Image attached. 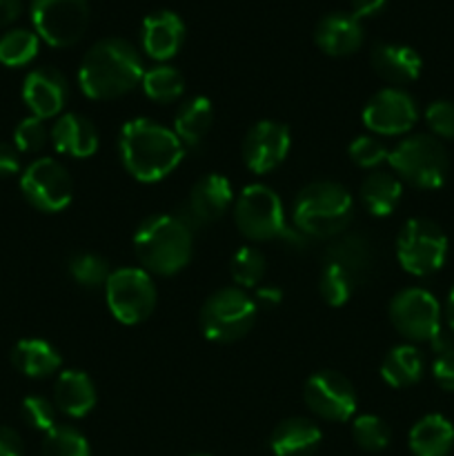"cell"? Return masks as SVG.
I'll return each mask as SVG.
<instances>
[{
    "instance_id": "27",
    "label": "cell",
    "mask_w": 454,
    "mask_h": 456,
    "mask_svg": "<svg viewBox=\"0 0 454 456\" xmlns=\"http://www.w3.org/2000/svg\"><path fill=\"white\" fill-rule=\"evenodd\" d=\"M426 361L418 347L396 346L385 354L381 363V379L392 387H409L421 381Z\"/></svg>"
},
{
    "instance_id": "25",
    "label": "cell",
    "mask_w": 454,
    "mask_h": 456,
    "mask_svg": "<svg viewBox=\"0 0 454 456\" xmlns=\"http://www.w3.org/2000/svg\"><path fill=\"white\" fill-rule=\"evenodd\" d=\"M454 448V426L443 414H426L409 430L414 456H448Z\"/></svg>"
},
{
    "instance_id": "21",
    "label": "cell",
    "mask_w": 454,
    "mask_h": 456,
    "mask_svg": "<svg viewBox=\"0 0 454 456\" xmlns=\"http://www.w3.org/2000/svg\"><path fill=\"white\" fill-rule=\"evenodd\" d=\"M49 138L61 154L74 156V159H89L98 150L96 125L87 116L76 114V111L58 116Z\"/></svg>"
},
{
    "instance_id": "20",
    "label": "cell",
    "mask_w": 454,
    "mask_h": 456,
    "mask_svg": "<svg viewBox=\"0 0 454 456\" xmlns=\"http://www.w3.org/2000/svg\"><path fill=\"white\" fill-rule=\"evenodd\" d=\"M325 263L345 272L352 283L359 285L372 276L377 254L363 234H343L325 249Z\"/></svg>"
},
{
    "instance_id": "11",
    "label": "cell",
    "mask_w": 454,
    "mask_h": 456,
    "mask_svg": "<svg viewBox=\"0 0 454 456\" xmlns=\"http://www.w3.org/2000/svg\"><path fill=\"white\" fill-rule=\"evenodd\" d=\"M390 321L409 341H434L441 334V307L434 294L421 288H405L392 298Z\"/></svg>"
},
{
    "instance_id": "47",
    "label": "cell",
    "mask_w": 454,
    "mask_h": 456,
    "mask_svg": "<svg viewBox=\"0 0 454 456\" xmlns=\"http://www.w3.org/2000/svg\"><path fill=\"white\" fill-rule=\"evenodd\" d=\"M445 314H448V323H450V328H452V332H454V288H452V292H450V297H448Z\"/></svg>"
},
{
    "instance_id": "6",
    "label": "cell",
    "mask_w": 454,
    "mask_h": 456,
    "mask_svg": "<svg viewBox=\"0 0 454 456\" xmlns=\"http://www.w3.org/2000/svg\"><path fill=\"white\" fill-rule=\"evenodd\" d=\"M258 305L240 288L216 289L200 307V330L214 343H234L256 323Z\"/></svg>"
},
{
    "instance_id": "16",
    "label": "cell",
    "mask_w": 454,
    "mask_h": 456,
    "mask_svg": "<svg viewBox=\"0 0 454 456\" xmlns=\"http://www.w3.org/2000/svg\"><path fill=\"white\" fill-rule=\"evenodd\" d=\"M289 147H292V136L288 125L276 120H258L245 134L243 160L249 172L267 174L288 159Z\"/></svg>"
},
{
    "instance_id": "12",
    "label": "cell",
    "mask_w": 454,
    "mask_h": 456,
    "mask_svg": "<svg viewBox=\"0 0 454 456\" xmlns=\"http://www.w3.org/2000/svg\"><path fill=\"white\" fill-rule=\"evenodd\" d=\"M20 190L40 212H62L71 203L74 183L69 172L56 159H38L22 172Z\"/></svg>"
},
{
    "instance_id": "34",
    "label": "cell",
    "mask_w": 454,
    "mask_h": 456,
    "mask_svg": "<svg viewBox=\"0 0 454 456\" xmlns=\"http://www.w3.org/2000/svg\"><path fill=\"white\" fill-rule=\"evenodd\" d=\"M352 436L359 448L368 452H381L390 444V428L377 414H361L352 423Z\"/></svg>"
},
{
    "instance_id": "36",
    "label": "cell",
    "mask_w": 454,
    "mask_h": 456,
    "mask_svg": "<svg viewBox=\"0 0 454 456\" xmlns=\"http://www.w3.org/2000/svg\"><path fill=\"white\" fill-rule=\"evenodd\" d=\"M319 292L329 307H341L350 301L352 292H354V283H352L350 276L343 270H338L336 265L323 263Z\"/></svg>"
},
{
    "instance_id": "4",
    "label": "cell",
    "mask_w": 454,
    "mask_h": 456,
    "mask_svg": "<svg viewBox=\"0 0 454 456\" xmlns=\"http://www.w3.org/2000/svg\"><path fill=\"white\" fill-rule=\"evenodd\" d=\"M354 214L352 194L334 181H316L294 200V225L307 239H334L345 232Z\"/></svg>"
},
{
    "instance_id": "9",
    "label": "cell",
    "mask_w": 454,
    "mask_h": 456,
    "mask_svg": "<svg viewBox=\"0 0 454 456\" xmlns=\"http://www.w3.org/2000/svg\"><path fill=\"white\" fill-rule=\"evenodd\" d=\"M105 297L107 307L118 323L138 325L154 312L156 285L150 272L141 267H120L107 279Z\"/></svg>"
},
{
    "instance_id": "39",
    "label": "cell",
    "mask_w": 454,
    "mask_h": 456,
    "mask_svg": "<svg viewBox=\"0 0 454 456\" xmlns=\"http://www.w3.org/2000/svg\"><path fill=\"white\" fill-rule=\"evenodd\" d=\"M432 347L436 350L434 365H432V374H434V381L439 383L443 390L454 392V346L443 338V334L432 341Z\"/></svg>"
},
{
    "instance_id": "24",
    "label": "cell",
    "mask_w": 454,
    "mask_h": 456,
    "mask_svg": "<svg viewBox=\"0 0 454 456\" xmlns=\"http://www.w3.org/2000/svg\"><path fill=\"white\" fill-rule=\"evenodd\" d=\"M323 432L314 421L292 417L280 421L270 436V448L274 456H312L319 450Z\"/></svg>"
},
{
    "instance_id": "2",
    "label": "cell",
    "mask_w": 454,
    "mask_h": 456,
    "mask_svg": "<svg viewBox=\"0 0 454 456\" xmlns=\"http://www.w3.org/2000/svg\"><path fill=\"white\" fill-rule=\"evenodd\" d=\"M145 67L138 49L125 38L98 40L85 53L78 85L93 101H114L132 92L142 80Z\"/></svg>"
},
{
    "instance_id": "29",
    "label": "cell",
    "mask_w": 454,
    "mask_h": 456,
    "mask_svg": "<svg viewBox=\"0 0 454 456\" xmlns=\"http://www.w3.org/2000/svg\"><path fill=\"white\" fill-rule=\"evenodd\" d=\"M403 185L390 172H374L361 185V200L372 216H390L401 203Z\"/></svg>"
},
{
    "instance_id": "15",
    "label": "cell",
    "mask_w": 454,
    "mask_h": 456,
    "mask_svg": "<svg viewBox=\"0 0 454 456\" xmlns=\"http://www.w3.org/2000/svg\"><path fill=\"white\" fill-rule=\"evenodd\" d=\"M234 200L231 183L223 174H205L187 194L176 216L190 227L191 232L216 223Z\"/></svg>"
},
{
    "instance_id": "3",
    "label": "cell",
    "mask_w": 454,
    "mask_h": 456,
    "mask_svg": "<svg viewBox=\"0 0 454 456\" xmlns=\"http://www.w3.org/2000/svg\"><path fill=\"white\" fill-rule=\"evenodd\" d=\"M134 249L142 270L158 276H174L190 263L194 236L174 214H156L138 225Z\"/></svg>"
},
{
    "instance_id": "46",
    "label": "cell",
    "mask_w": 454,
    "mask_h": 456,
    "mask_svg": "<svg viewBox=\"0 0 454 456\" xmlns=\"http://www.w3.org/2000/svg\"><path fill=\"white\" fill-rule=\"evenodd\" d=\"M256 301H258L256 305L274 307V305H279L280 301H283V292H280L279 288H274V285H265V288H258Z\"/></svg>"
},
{
    "instance_id": "40",
    "label": "cell",
    "mask_w": 454,
    "mask_h": 456,
    "mask_svg": "<svg viewBox=\"0 0 454 456\" xmlns=\"http://www.w3.org/2000/svg\"><path fill=\"white\" fill-rule=\"evenodd\" d=\"M22 417L31 428L40 432H49L56 428V405L45 396H27L22 401Z\"/></svg>"
},
{
    "instance_id": "22",
    "label": "cell",
    "mask_w": 454,
    "mask_h": 456,
    "mask_svg": "<svg viewBox=\"0 0 454 456\" xmlns=\"http://www.w3.org/2000/svg\"><path fill=\"white\" fill-rule=\"evenodd\" d=\"M372 61L374 71L381 76L383 80L392 85H408L421 76L423 61L418 56L417 49L408 47V45L396 43H378L372 47Z\"/></svg>"
},
{
    "instance_id": "10",
    "label": "cell",
    "mask_w": 454,
    "mask_h": 456,
    "mask_svg": "<svg viewBox=\"0 0 454 456\" xmlns=\"http://www.w3.org/2000/svg\"><path fill=\"white\" fill-rule=\"evenodd\" d=\"M31 22L52 47H71L83 38L89 22L87 0H31Z\"/></svg>"
},
{
    "instance_id": "30",
    "label": "cell",
    "mask_w": 454,
    "mask_h": 456,
    "mask_svg": "<svg viewBox=\"0 0 454 456\" xmlns=\"http://www.w3.org/2000/svg\"><path fill=\"white\" fill-rule=\"evenodd\" d=\"M141 83L147 98H151L154 102H163V105L178 101L185 92V78L176 67L169 65H156L147 69Z\"/></svg>"
},
{
    "instance_id": "17",
    "label": "cell",
    "mask_w": 454,
    "mask_h": 456,
    "mask_svg": "<svg viewBox=\"0 0 454 456\" xmlns=\"http://www.w3.org/2000/svg\"><path fill=\"white\" fill-rule=\"evenodd\" d=\"M22 98L36 118H53L61 114L69 98L67 78L53 67H38L29 71L22 83Z\"/></svg>"
},
{
    "instance_id": "43",
    "label": "cell",
    "mask_w": 454,
    "mask_h": 456,
    "mask_svg": "<svg viewBox=\"0 0 454 456\" xmlns=\"http://www.w3.org/2000/svg\"><path fill=\"white\" fill-rule=\"evenodd\" d=\"M20 169V159H18V150L9 142H0V178L13 176Z\"/></svg>"
},
{
    "instance_id": "18",
    "label": "cell",
    "mask_w": 454,
    "mask_h": 456,
    "mask_svg": "<svg viewBox=\"0 0 454 456\" xmlns=\"http://www.w3.org/2000/svg\"><path fill=\"white\" fill-rule=\"evenodd\" d=\"M141 40L147 56L154 61H169L181 52L182 43H185V22L169 9L151 12L142 20Z\"/></svg>"
},
{
    "instance_id": "28",
    "label": "cell",
    "mask_w": 454,
    "mask_h": 456,
    "mask_svg": "<svg viewBox=\"0 0 454 456\" xmlns=\"http://www.w3.org/2000/svg\"><path fill=\"white\" fill-rule=\"evenodd\" d=\"M214 123L212 101L205 96H194L182 102L174 118V132L182 145H199Z\"/></svg>"
},
{
    "instance_id": "19",
    "label": "cell",
    "mask_w": 454,
    "mask_h": 456,
    "mask_svg": "<svg viewBox=\"0 0 454 456\" xmlns=\"http://www.w3.org/2000/svg\"><path fill=\"white\" fill-rule=\"evenodd\" d=\"M365 31L359 18L347 12H332L316 25L314 40L328 56H350L363 45Z\"/></svg>"
},
{
    "instance_id": "31",
    "label": "cell",
    "mask_w": 454,
    "mask_h": 456,
    "mask_svg": "<svg viewBox=\"0 0 454 456\" xmlns=\"http://www.w3.org/2000/svg\"><path fill=\"white\" fill-rule=\"evenodd\" d=\"M38 34L29 29H12L0 38V62L7 67H22L38 53Z\"/></svg>"
},
{
    "instance_id": "45",
    "label": "cell",
    "mask_w": 454,
    "mask_h": 456,
    "mask_svg": "<svg viewBox=\"0 0 454 456\" xmlns=\"http://www.w3.org/2000/svg\"><path fill=\"white\" fill-rule=\"evenodd\" d=\"M22 12L20 0H0V27L12 25Z\"/></svg>"
},
{
    "instance_id": "48",
    "label": "cell",
    "mask_w": 454,
    "mask_h": 456,
    "mask_svg": "<svg viewBox=\"0 0 454 456\" xmlns=\"http://www.w3.org/2000/svg\"><path fill=\"white\" fill-rule=\"evenodd\" d=\"M194 456H209V454H194Z\"/></svg>"
},
{
    "instance_id": "35",
    "label": "cell",
    "mask_w": 454,
    "mask_h": 456,
    "mask_svg": "<svg viewBox=\"0 0 454 456\" xmlns=\"http://www.w3.org/2000/svg\"><path fill=\"white\" fill-rule=\"evenodd\" d=\"M69 272L74 276V281L83 288H101V285H107V279H109L111 270L109 263L105 261L98 254H76L69 261Z\"/></svg>"
},
{
    "instance_id": "44",
    "label": "cell",
    "mask_w": 454,
    "mask_h": 456,
    "mask_svg": "<svg viewBox=\"0 0 454 456\" xmlns=\"http://www.w3.org/2000/svg\"><path fill=\"white\" fill-rule=\"evenodd\" d=\"M387 4V0H350V7L352 13L356 18H369V16H377L378 12H383V7Z\"/></svg>"
},
{
    "instance_id": "8",
    "label": "cell",
    "mask_w": 454,
    "mask_h": 456,
    "mask_svg": "<svg viewBox=\"0 0 454 456\" xmlns=\"http://www.w3.org/2000/svg\"><path fill=\"white\" fill-rule=\"evenodd\" d=\"M234 221L240 234L256 243L283 239L288 232L285 209L279 194L261 183L247 185L240 191L234 205Z\"/></svg>"
},
{
    "instance_id": "13",
    "label": "cell",
    "mask_w": 454,
    "mask_h": 456,
    "mask_svg": "<svg viewBox=\"0 0 454 456\" xmlns=\"http://www.w3.org/2000/svg\"><path fill=\"white\" fill-rule=\"evenodd\" d=\"M305 405L323 421H350L356 412V392L343 374L320 370L312 374L303 390Z\"/></svg>"
},
{
    "instance_id": "26",
    "label": "cell",
    "mask_w": 454,
    "mask_h": 456,
    "mask_svg": "<svg viewBox=\"0 0 454 456\" xmlns=\"http://www.w3.org/2000/svg\"><path fill=\"white\" fill-rule=\"evenodd\" d=\"M12 363L18 372L29 379H45L58 372L62 365L61 354L53 346L40 338H25L12 350Z\"/></svg>"
},
{
    "instance_id": "7",
    "label": "cell",
    "mask_w": 454,
    "mask_h": 456,
    "mask_svg": "<svg viewBox=\"0 0 454 456\" xmlns=\"http://www.w3.org/2000/svg\"><path fill=\"white\" fill-rule=\"evenodd\" d=\"M396 258L408 274H434L448 258V236L430 218H409L396 236Z\"/></svg>"
},
{
    "instance_id": "23",
    "label": "cell",
    "mask_w": 454,
    "mask_h": 456,
    "mask_svg": "<svg viewBox=\"0 0 454 456\" xmlns=\"http://www.w3.org/2000/svg\"><path fill=\"white\" fill-rule=\"evenodd\" d=\"M96 386L92 377L80 370H65L53 386V405L71 419H83L96 405Z\"/></svg>"
},
{
    "instance_id": "1",
    "label": "cell",
    "mask_w": 454,
    "mask_h": 456,
    "mask_svg": "<svg viewBox=\"0 0 454 456\" xmlns=\"http://www.w3.org/2000/svg\"><path fill=\"white\" fill-rule=\"evenodd\" d=\"M120 160L141 183H158L181 165L185 145L176 132L151 118L125 123L118 136Z\"/></svg>"
},
{
    "instance_id": "37",
    "label": "cell",
    "mask_w": 454,
    "mask_h": 456,
    "mask_svg": "<svg viewBox=\"0 0 454 456\" xmlns=\"http://www.w3.org/2000/svg\"><path fill=\"white\" fill-rule=\"evenodd\" d=\"M347 151H350L352 163L363 169H374L378 165L387 163V159H390V150L374 136H359L356 141H352Z\"/></svg>"
},
{
    "instance_id": "5",
    "label": "cell",
    "mask_w": 454,
    "mask_h": 456,
    "mask_svg": "<svg viewBox=\"0 0 454 456\" xmlns=\"http://www.w3.org/2000/svg\"><path fill=\"white\" fill-rule=\"evenodd\" d=\"M390 167L417 190H439L448 176V151L430 134H414L390 150Z\"/></svg>"
},
{
    "instance_id": "38",
    "label": "cell",
    "mask_w": 454,
    "mask_h": 456,
    "mask_svg": "<svg viewBox=\"0 0 454 456\" xmlns=\"http://www.w3.org/2000/svg\"><path fill=\"white\" fill-rule=\"evenodd\" d=\"M47 138H49V129L47 125H45V120L36 118V116H27L25 120H20L16 132H13V147H16L18 151L31 154V151L43 150Z\"/></svg>"
},
{
    "instance_id": "33",
    "label": "cell",
    "mask_w": 454,
    "mask_h": 456,
    "mask_svg": "<svg viewBox=\"0 0 454 456\" xmlns=\"http://www.w3.org/2000/svg\"><path fill=\"white\" fill-rule=\"evenodd\" d=\"M230 274L234 283L243 288H256L265 276V256L256 248H240L230 261Z\"/></svg>"
},
{
    "instance_id": "41",
    "label": "cell",
    "mask_w": 454,
    "mask_h": 456,
    "mask_svg": "<svg viewBox=\"0 0 454 456\" xmlns=\"http://www.w3.org/2000/svg\"><path fill=\"white\" fill-rule=\"evenodd\" d=\"M426 123L434 138H454V102L434 101L426 110Z\"/></svg>"
},
{
    "instance_id": "32",
    "label": "cell",
    "mask_w": 454,
    "mask_h": 456,
    "mask_svg": "<svg viewBox=\"0 0 454 456\" xmlns=\"http://www.w3.org/2000/svg\"><path fill=\"white\" fill-rule=\"evenodd\" d=\"M43 456H92L89 441L71 426H56L45 432Z\"/></svg>"
},
{
    "instance_id": "14",
    "label": "cell",
    "mask_w": 454,
    "mask_h": 456,
    "mask_svg": "<svg viewBox=\"0 0 454 456\" xmlns=\"http://www.w3.org/2000/svg\"><path fill=\"white\" fill-rule=\"evenodd\" d=\"M417 101L405 89L385 87L363 110V125L378 136H401L417 125Z\"/></svg>"
},
{
    "instance_id": "42",
    "label": "cell",
    "mask_w": 454,
    "mask_h": 456,
    "mask_svg": "<svg viewBox=\"0 0 454 456\" xmlns=\"http://www.w3.org/2000/svg\"><path fill=\"white\" fill-rule=\"evenodd\" d=\"M25 454V444L20 435L7 426H0V456H22Z\"/></svg>"
}]
</instances>
